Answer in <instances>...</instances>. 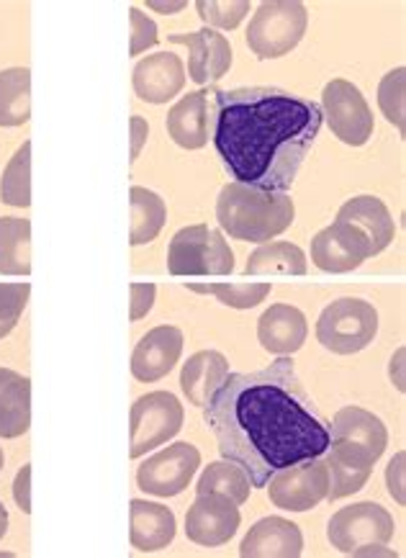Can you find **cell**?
I'll return each instance as SVG.
<instances>
[{"mask_svg": "<svg viewBox=\"0 0 406 558\" xmlns=\"http://www.w3.org/2000/svg\"><path fill=\"white\" fill-rule=\"evenodd\" d=\"M198 16H201L204 24L217 28H224V32H232L242 24V19L249 13L247 0H198L196 3Z\"/></svg>", "mask_w": 406, "mask_h": 558, "instance_id": "cell-33", "label": "cell"}, {"mask_svg": "<svg viewBox=\"0 0 406 558\" xmlns=\"http://www.w3.org/2000/svg\"><path fill=\"white\" fill-rule=\"evenodd\" d=\"M28 291H32L28 283H0V340L19 325L21 314L26 310Z\"/></svg>", "mask_w": 406, "mask_h": 558, "instance_id": "cell-35", "label": "cell"}, {"mask_svg": "<svg viewBox=\"0 0 406 558\" xmlns=\"http://www.w3.org/2000/svg\"><path fill=\"white\" fill-rule=\"evenodd\" d=\"M209 90H196L183 96L168 113V134L177 147L201 149L211 137L213 101Z\"/></svg>", "mask_w": 406, "mask_h": 558, "instance_id": "cell-18", "label": "cell"}, {"mask_svg": "<svg viewBox=\"0 0 406 558\" xmlns=\"http://www.w3.org/2000/svg\"><path fill=\"white\" fill-rule=\"evenodd\" d=\"M249 489H253V484H249L245 471H242L237 463L226 461V458L224 461L209 463L196 484L198 495H222L237 507L247 502Z\"/></svg>", "mask_w": 406, "mask_h": 558, "instance_id": "cell-30", "label": "cell"}, {"mask_svg": "<svg viewBox=\"0 0 406 558\" xmlns=\"http://www.w3.org/2000/svg\"><path fill=\"white\" fill-rule=\"evenodd\" d=\"M322 117L330 124L332 134L340 142L350 147H362L366 142L373 137V111L358 85H353L350 81H337L327 83L322 90Z\"/></svg>", "mask_w": 406, "mask_h": 558, "instance_id": "cell-9", "label": "cell"}, {"mask_svg": "<svg viewBox=\"0 0 406 558\" xmlns=\"http://www.w3.org/2000/svg\"><path fill=\"white\" fill-rule=\"evenodd\" d=\"M32 425V381L0 368V438H21Z\"/></svg>", "mask_w": 406, "mask_h": 558, "instance_id": "cell-24", "label": "cell"}, {"mask_svg": "<svg viewBox=\"0 0 406 558\" xmlns=\"http://www.w3.org/2000/svg\"><path fill=\"white\" fill-rule=\"evenodd\" d=\"M132 83L142 101L155 106L173 101L185 85L183 60L173 52L149 54L134 68Z\"/></svg>", "mask_w": 406, "mask_h": 558, "instance_id": "cell-17", "label": "cell"}, {"mask_svg": "<svg viewBox=\"0 0 406 558\" xmlns=\"http://www.w3.org/2000/svg\"><path fill=\"white\" fill-rule=\"evenodd\" d=\"M130 522L132 546L142 550V554L168 548L175 538V514L165 505L147 502V499H132Z\"/></svg>", "mask_w": 406, "mask_h": 558, "instance_id": "cell-22", "label": "cell"}, {"mask_svg": "<svg viewBox=\"0 0 406 558\" xmlns=\"http://www.w3.org/2000/svg\"><path fill=\"white\" fill-rule=\"evenodd\" d=\"M404 81H406V70L396 68L391 70L389 75H383V81L379 85V106L391 124L398 129V134L406 132V121H404Z\"/></svg>", "mask_w": 406, "mask_h": 558, "instance_id": "cell-34", "label": "cell"}, {"mask_svg": "<svg viewBox=\"0 0 406 558\" xmlns=\"http://www.w3.org/2000/svg\"><path fill=\"white\" fill-rule=\"evenodd\" d=\"M302 554V527L286 518H262L239 543L242 558H298Z\"/></svg>", "mask_w": 406, "mask_h": 558, "instance_id": "cell-19", "label": "cell"}, {"mask_svg": "<svg viewBox=\"0 0 406 558\" xmlns=\"http://www.w3.org/2000/svg\"><path fill=\"white\" fill-rule=\"evenodd\" d=\"M32 119V70L0 73V126H21Z\"/></svg>", "mask_w": 406, "mask_h": 558, "instance_id": "cell-27", "label": "cell"}, {"mask_svg": "<svg viewBox=\"0 0 406 558\" xmlns=\"http://www.w3.org/2000/svg\"><path fill=\"white\" fill-rule=\"evenodd\" d=\"M130 293H132L130 319L139 322L142 317H147V314L152 312L155 299H158V286H155V283H132Z\"/></svg>", "mask_w": 406, "mask_h": 558, "instance_id": "cell-37", "label": "cell"}, {"mask_svg": "<svg viewBox=\"0 0 406 558\" xmlns=\"http://www.w3.org/2000/svg\"><path fill=\"white\" fill-rule=\"evenodd\" d=\"M373 255L370 242L347 221H334L311 240V260L327 274H350Z\"/></svg>", "mask_w": 406, "mask_h": 558, "instance_id": "cell-13", "label": "cell"}, {"mask_svg": "<svg viewBox=\"0 0 406 558\" xmlns=\"http://www.w3.org/2000/svg\"><path fill=\"white\" fill-rule=\"evenodd\" d=\"M147 5H149V9L162 11V13H177V11L185 9V3H147Z\"/></svg>", "mask_w": 406, "mask_h": 558, "instance_id": "cell-41", "label": "cell"}, {"mask_svg": "<svg viewBox=\"0 0 406 558\" xmlns=\"http://www.w3.org/2000/svg\"><path fill=\"white\" fill-rule=\"evenodd\" d=\"M394 518L386 507L376 502H358L342 510L330 520L327 538L332 548H337L345 556H391L386 550L389 541L394 538Z\"/></svg>", "mask_w": 406, "mask_h": 558, "instance_id": "cell-4", "label": "cell"}, {"mask_svg": "<svg viewBox=\"0 0 406 558\" xmlns=\"http://www.w3.org/2000/svg\"><path fill=\"white\" fill-rule=\"evenodd\" d=\"M322 461L330 471V489H327V499L337 502L360 492L368 484L370 474H373V463L379 461L370 450L355 446V442L330 438V446L322 453Z\"/></svg>", "mask_w": 406, "mask_h": 558, "instance_id": "cell-14", "label": "cell"}, {"mask_svg": "<svg viewBox=\"0 0 406 558\" xmlns=\"http://www.w3.org/2000/svg\"><path fill=\"white\" fill-rule=\"evenodd\" d=\"M132 204V232L130 242L134 247L147 245L162 232L168 221V206L155 191L142 189V185H134L130 193Z\"/></svg>", "mask_w": 406, "mask_h": 558, "instance_id": "cell-28", "label": "cell"}, {"mask_svg": "<svg viewBox=\"0 0 406 558\" xmlns=\"http://www.w3.org/2000/svg\"><path fill=\"white\" fill-rule=\"evenodd\" d=\"M404 461H406V456L398 453L394 461L389 463V469H386L389 492H391V497H394L398 505L406 502V497H404V486H406V482H404Z\"/></svg>", "mask_w": 406, "mask_h": 558, "instance_id": "cell-38", "label": "cell"}, {"mask_svg": "<svg viewBox=\"0 0 406 558\" xmlns=\"http://www.w3.org/2000/svg\"><path fill=\"white\" fill-rule=\"evenodd\" d=\"M379 335V312L362 299H337L319 314L317 340L334 355L366 350Z\"/></svg>", "mask_w": 406, "mask_h": 558, "instance_id": "cell-6", "label": "cell"}, {"mask_svg": "<svg viewBox=\"0 0 406 558\" xmlns=\"http://www.w3.org/2000/svg\"><path fill=\"white\" fill-rule=\"evenodd\" d=\"M219 453L262 489L275 471L322 456L330 422L298 381L288 355L255 374H230L204 407Z\"/></svg>", "mask_w": 406, "mask_h": 558, "instance_id": "cell-1", "label": "cell"}, {"mask_svg": "<svg viewBox=\"0 0 406 558\" xmlns=\"http://www.w3.org/2000/svg\"><path fill=\"white\" fill-rule=\"evenodd\" d=\"M226 376H230V361L219 350H201V353L190 355L188 363H183L181 389L190 404L204 410Z\"/></svg>", "mask_w": 406, "mask_h": 558, "instance_id": "cell-23", "label": "cell"}, {"mask_svg": "<svg viewBox=\"0 0 406 558\" xmlns=\"http://www.w3.org/2000/svg\"><path fill=\"white\" fill-rule=\"evenodd\" d=\"M217 219L232 240L266 245L294 225L296 204L288 193L262 191L234 181L219 193Z\"/></svg>", "mask_w": 406, "mask_h": 558, "instance_id": "cell-3", "label": "cell"}, {"mask_svg": "<svg viewBox=\"0 0 406 558\" xmlns=\"http://www.w3.org/2000/svg\"><path fill=\"white\" fill-rule=\"evenodd\" d=\"M0 274H32V225L28 219H0Z\"/></svg>", "mask_w": 406, "mask_h": 558, "instance_id": "cell-26", "label": "cell"}, {"mask_svg": "<svg viewBox=\"0 0 406 558\" xmlns=\"http://www.w3.org/2000/svg\"><path fill=\"white\" fill-rule=\"evenodd\" d=\"M130 124H132V162H137V157L142 155V147L147 145L149 126L142 117H132Z\"/></svg>", "mask_w": 406, "mask_h": 558, "instance_id": "cell-40", "label": "cell"}, {"mask_svg": "<svg viewBox=\"0 0 406 558\" xmlns=\"http://www.w3.org/2000/svg\"><path fill=\"white\" fill-rule=\"evenodd\" d=\"M268 495L270 502L286 512H309L327 499V489H330V471L322 456L306 458L294 466L275 471L268 478Z\"/></svg>", "mask_w": 406, "mask_h": 558, "instance_id": "cell-10", "label": "cell"}, {"mask_svg": "<svg viewBox=\"0 0 406 558\" xmlns=\"http://www.w3.org/2000/svg\"><path fill=\"white\" fill-rule=\"evenodd\" d=\"M306 332H309V325H306L304 312L291 304H273L258 319L260 345L273 355L298 353L306 342Z\"/></svg>", "mask_w": 406, "mask_h": 558, "instance_id": "cell-20", "label": "cell"}, {"mask_svg": "<svg viewBox=\"0 0 406 558\" xmlns=\"http://www.w3.org/2000/svg\"><path fill=\"white\" fill-rule=\"evenodd\" d=\"M0 198L3 204L26 209L32 206V142H24L11 157L9 168L0 178Z\"/></svg>", "mask_w": 406, "mask_h": 558, "instance_id": "cell-31", "label": "cell"}, {"mask_svg": "<svg viewBox=\"0 0 406 558\" xmlns=\"http://www.w3.org/2000/svg\"><path fill=\"white\" fill-rule=\"evenodd\" d=\"M3 461H5V458H3V448H0V471H3Z\"/></svg>", "mask_w": 406, "mask_h": 558, "instance_id": "cell-43", "label": "cell"}, {"mask_svg": "<svg viewBox=\"0 0 406 558\" xmlns=\"http://www.w3.org/2000/svg\"><path fill=\"white\" fill-rule=\"evenodd\" d=\"M130 19H132V47L130 54H142L147 49H152L158 45V24L142 13L139 9H130Z\"/></svg>", "mask_w": 406, "mask_h": 558, "instance_id": "cell-36", "label": "cell"}, {"mask_svg": "<svg viewBox=\"0 0 406 558\" xmlns=\"http://www.w3.org/2000/svg\"><path fill=\"white\" fill-rule=\"evenodd\" d=\"M183 404L170 391H149L132 404L130 456L142 458L149 450L165 446L183 427Z\"/></svg>", "mask_w": 406, "mask_h": 558, "instance_id": "cell-8", "label": "cell"}, {"mask_svg": "<svg viewBox=\"0 0 406 558\" xmlns=\"http://www.w3.org/2000/svg\"><path fill=\"white\" fill-rule=\"evenodd\" d=\"M239 507L222 495H198L185 512V535L198 546L217 548L230 543L239 531Z\"/></svg>", "mask_w": 406, "mask_h": 558, "instance_id": "cell-12", "label": "cell"}, {"mask_svg": "<svg viewBox=\"0 0 406 558\" xmlns=\"http://www.w3.org/2000/svg\"><path fill=\"white\" fill-rule=\"evenodd\" d=\"M168 270L173 276H230L234 253L219 229L185 227L170 242Z\"/></svg>", "mask_w": 406, "mask_h": 558, "instance_id": "cell-7", "label": "cell"}, {"mask_svg": "<svg viewBox=\"0 0 406 558\" xmlns=\"http://www.w3.org/2000/svg\"><path fill=\"white\" fill-rule=\"evenodd\" d=\"M5 533H9V510H5V505L0 502V541H3Z\"/></svg>", "mask_w": 406, "mask_h": 558, "instance_id": "cell-42", "label": "cell"}, {"mask_svg": "<svg viewBox=\"0 0 406 558\" xmlns=\"http://www.w3.org/2000/svg\"><path fill=\"white\" fill-rule=\"evenodd\" d=\"M190 291L211 293L224 306L232 310H253L260 302H266L273 286L270 283H188Z\"/></svg>", "mask_w": 406, "mask_h": 558, "instance_id": "cell-32", "label": "cell"}, {"mask_svg": "<svg viewBox=\"0 0 406 558\" xmlns=\"http://www.w3.org/2000/svg\"><path fill=\"white\" fill-rule=\"evenodd\" d=\"M337 221H347L353 229H358L376 255L383 253L396 238L394 217H391L386 204L376 196H355L347 204H342Z\"/></svg>", "mask_w": 406, "mask_h": 558, "instance_id": "cell-21", "label": "cell"}, {"mask_svg": "<svg viewBox=\"0 0 406 558\" xmlns=\"http://www.w3.org/2000/svg\"><path fill=\"white\" fill-rule=\"evenodd\" d=\"M211 137L237 183L286 193L322 132L319 104L275 88L213 90Z\"/></svg>", "mask_w": 406, "mask_h": 558, "instance_id": "cell-2", "label": "cell"}, {"mask_svg": "<svg viewBox=\"0 0 406 558\" xmlns=\"http://www.w3.org/2000/svg\"><path fill=\"white\" fill-rule=\"evenodd\" d=\"M201 453L190 442H175L147 458L137 471V486L152 497H177L194 482Z\"/></svg>", "mask_w": 406, "mask_h": 558, "instance_id": "cell-11", "label": "cell"}, {"mask_svg": "<svg viewBox=\"0 0 406 558\" xmlns=\"http://www.w3.org/2000/svg\"><path fill=\"white\" fill-rule=\"evenodd\" d=\"M309 26V13L298 0H268L255 11L247 28V47L258 60H278L298 47Z\"/></svg>", "mask_w": 406, "mask_h": 558, "instance_id": "cell-5", "label": "cell"}, {"mask_svg": "<svg viewBox=\"0 0 406 558\" xmlns=\"http://www.w3.org/2000/svg\"><path fill=\"white\" fill-rule=\"evenodd\" d=\"M173 45L188 47V75L198 85L217 83L232 68V45L224 34L213 32V28H201L194 34H173L170 37Z\"/></svg>", "mask_w": 406, "mask_h": 558, "instance_id": "cell-15", "label": "cell"}, {"mask_svg": "<svg viewBox=\"0 0 406 558\" xmlns=\"http://www.w3.org/2000/svg\"><path fill=\"white\" fill-rule=\"evenodd\" d=\"M183 353V332L173 325H160L137 342L132 355V374L137 381L152 384L165 378Z\"/></svg>", "mask_w": 406, "mask_h": 558, "instance_id": "cell-16", "label": "cell"}, {"mask_svg": "<svg viewBox=\"0 0 406 558\" xmlns=\"http://www.w3.org/2000/svg\"><path fill=\"white\" fill-rule=\"evenodd\" d=\"M330 438L355 442V446L370 450L376 458H381L389 446L386 425H383L381 417L362 410V407H345V410L334 414L330 425Z\"/></svg>", "mask_w": 406, "mask_h": 558, "instance_id": "cell-25", "label": "cell"}, {"mask_svg": "<svg viewBox=\"0 0 406 558\" xmlns=\"http://www.w3.org/2000/svg\"><path fill=\"white\" fill-rule=\"evenodd\" d=\"M247 276H304L306 255L298 245L291 242H266L260 250L249 255Z\"/></svg>", "mask_w": 406, "mask_h": 558, "instance_id": "cell-29", "label": "cell"}, {"mask_svg": "<svg viewBox=\"0 0 406 558\" xmlns=\"http://www.w3.org/2000/svg\"><path fill=\"white\" fill-rule=\"evenodd\" d=\"M28 486H32V466H24L16 474V482H13V499H16L19 510L24 514L32 512V497H28Z\"/></svg>", "mask_w": 406, "mask_h": 558, "instance_id": "cell-39", "label": "cell"}]
</instances>
